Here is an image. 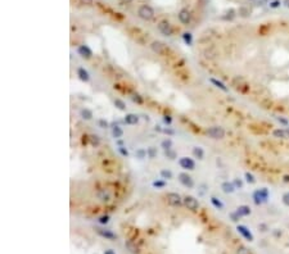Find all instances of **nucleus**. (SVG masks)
Returning a JSON list of instances; mask_svg holds the SVG:
<instances>
[{
  "label": "nucleus",
  "instance_id": "obj_1",
  "mask_svg": "<svg viewBox=\"0 0 289 254\" xmlns=\"http://www.w3.org/2000/svg\"><path fill=\"white\" fill-rule=\"evenodd\" d=\"M138 16L144 21H150L154 18V10L149 5H141L138 9Z\"/></svg>",
  "mask_w": 289,
  "mask_h": 254
},
{
  "label": "nucleus",
  "instance_id": "obj_2",
  "mask_svg": "<svg viewBox=\"0 0 289 254\" xmlns=\"http://www.w3.org/2000/svg\"><path fill=\"white\" fill-rule=\"evenodd\" d=\"M207 135L213 140H221L225 136V130L221 126H211L207 128Z\"/></svg>",
  "mask_w": 289,
  "mask_h": 254
},
{
  "label": "nucleus",
  "instance_id": "obj_3",
  "mask_svg": "<svg viewBox=\"0 0 289 254\" xmlns=\"http://www.w3.org/2000/svg\"><path fill=\"white\" fill-rule=\"evenodd\" d=\"M150 49H152V50L156 54H158V55H167V54L170 53L168 46L166 45L164 42L158 41V40H156V41L152 42V44H150Z\"/></svg>",
  "mask_w": 289,
  "mask_h": 254
},
{
  "label": "nucleus",
  "instance_id": "obj_4",
  "mask_svg": "<svg viewBox=\"0 0 289 254\" xmlns=\"http://www.w3.org/2000/svg\"><path fill=\"white\" fill-rule=\"evenodd\" d=\"M184 206H185V208L188 210H190V212H197L199 208V202L197 200L194 196L186 195V196H184Z\"/></svg>",
  "mask_w": 289,
  "mask_h": 254
},
{
  "label": "nucleus",
  "instance_id": "obj_5",
  "mask_svg": "<svg viewBox=\"0 0 289 254\" xmlns=\"http://www.w3.org/2000/svg\"><path fill=\"white\" fill-rule=\"evenodd\" d=\"M166 199L172 207H180L181 204H184V198H181V195L177 193H168L166 195Z\"/></svg>",
  "mask_w": 289,
  "mask_h": 254
},
{
  "label": "nucleus",
  "instance_id": "obj_6",
  "mask_svg": "<svg viewBox=\"0 0 289 254\" xmlns=\"http://www.w3.org/2000/svg\"><path fill=\"white\" fill-rule=\"evenodd\" d=\"M158 31L163 36H171L172 32H174V28H172L171 23L168 21H161L158 23Z\"/></svg>",
  "mask_w": 289,
  "mask_h": 254
},
{
  "label": "nucleus",
  "instance_id": "obj_7",
  "mask_svg": "<svg viewBox=\"0 0 289 254\" xmlns=\"http://www.w3.org/2000/svg\"><path fill=\"white\" fill-rule=\"evenodd\" d=\"M179 181L182 186H185L188 189H193L194 188V180L192 178V176H189L188 173L181 172L179 175Z\"/></svg>",
  "mask_w": 289,
  "mask_h": 254
},
{
  "label": "nucleus",
  "instance_id": "obj_8",
  "mask_svg": "<svg viewBox=\"0 0 289 254\" xmlns=\"http://www.w3.org/2000/svg\"><path fill=\"white\" fill-rule=\"evenodd\" d=\"M179 164H180L181 168H184V170L193 171L195 168V162L192 158H189V157H181L179 159Z\"/></svg>",
  "mask_w": 289,
  "mask_h": 254
},
{
  "label": "nucleus",
  "instance_id": "obj_9",
  "mask_svg": "<svg viewBox=\"0 0 289 254\" xmlns=\"http://www.w3.org/2000/svg\"><path fill=\"white\" fill-rule=\"evenodd\" d=\"M179 21L182 24H189L190 21H192V13L188 9H181L179 12Z\"/></svg>",
  "mask_w": 289,
  "mask_h": 254
},
{
  "label": "nucleus",
  "instance_id": "obj_10",
  "mask_svg": "<svg viewBox=\"0 0 289 254\" xmlns=\"http://www.w3.org/2000/svg\"><path fill=\"white\" fill-rule=\"evenodd\" d=\"M77 52H78V54L81 55L82 58H86V59L91 58V55H93V52H91V49H90L88 45H81V46H78Z\"/></svg>",
  "mask_w": 289,
  "mask_h": 254
},
{
  "label": "nucleus",
  "instance_id": "obj_11",
  "mask_svg": "<svg viewBox=\"0 0 289 254\" xmlns=\"http://www.w3.org/2000/svg\"><path fill=\"white\" fill-rule=\"evenodd\" d=\"M96 232L99 234L100 236L106 238L107 240H116V239H117V235L113 234L112 231H109V230H104V228H96Z\"/></svg>",
  "mask_w": 289,
  "mask_h": 254
},
{
  "label": "nucleus",
  "instance_id": "obj_12",
  "mask_svg": "<svg viewBox=\"0 0 289 254\" xmlns=\"http://www.w3.org/2000/svg\"><path fill=\"white\" fill-rule=\"evenodd\" d=\"M234 85H235V88H237L238 90H240V91H243V92H245V91L248 90L247 82H245L244 80L240 78V77H237V78L234 80Z\"/></svg>",
  "mask_w": 289,
  "mask_h": 254
},
{
  "label": "nucleus",
  "instance_id": "obj_13",
  "mask_svg": "<svg viewBox=\"0 0 289 254\" xmlns=\"http://www.w3.org/2000/svg\"><path fill=\"white\" fill-rule=\"evenodd\" d=\"M125 122H126V125H130V126L136 125L139 122V116L135 113H127L125 116Z\"/></svg>",
  "mask_w": 289,
  "mask_h": 254
},
{
  "label": "nucleus",
  "instance_id": "obj_14",
  "mask_svg": "<svg viewBox=\"0 0 289 254\" xmlns=\"http://www.w3.org/2000/svg\"><path fill=\"white\" fill-rule=\"evenodd\" d=\"M77 76H78V78L81 80V81H84V82H88L89 80H90V75H89V72L86 71L85 68H82V67L77 68Z\"/></svg>",
  "mask_w": 289,
  "mask_h": 254
},
{
  "label": "nucleus",
  "instance_id": "obj_15",
  "mask_svg": "<svg viewBox=\"0 0 289 254\" xmlns=\"http://www.w3.org/2000/svg\"><path fill=\"white\" fill-rule=\"evenodd\" d=\"M237 230H238L239 232H240V234H242L243 236H244L245 239H247V240L253 241V235H252V234L249 232V230H248L247 227H244V226H238V227H237Z\"/></svg>",
  "mask_w": 289,
  "mask_h": 254
},
{
  "label": "nucleus",
  "instance_id": "obj_16",
  "mask_svg": "<svg viewBox=\"0 0 289 254\" xmlns=\"http://www.w3.org/2000/svg\"><path fill=\"white\" fill-rule=\"evenodd\" d=\"M125 246H126V249L130 252L131 254H139L140 253V250H139V246L135 244V243H132V241H126L125 243Z\"/></svg>",
  "mask_w": 289,
  "mask_h": 254
},
{
  "label": "nucleus",
  "instance_id": "obj_17",
  "mask_svg": "<svg viewBox=\"0 0 289 254\" xmlns=\"http://www.w3.org/2000/svg\"><path fill=\"white\" fill-rule=\"evenodd\" d=\"M193 156L198 159H203L204 158V150L202 149L200 146H194L193 148Z\"/></svg>",
  "mask_w": 289,
  "mask_h": 254
},
{
  "label": "nucleus",
  "instance_id": "obj_18",
  "mask_svg": "<svg viewBox=\"0 0 289 254\" xmlns=\"http://www.w3.org/2000/svg\"><path fill=\"white\" fill-rule=\"evenodd\" d=\"M112 135L114 139H120L124 136V130H122L120 126H113L112 127Z\"/></svg>",
  "mask_w": 289,
  "mask_h": 254
},
{
  "label": "nucleus",
  "instance_id": "obj_19",
  "mask_svg": "<svg viewBox=\"0 0 289 254\" xmlns=\"http://www.w3.org/2000/svg\"><path fill=\"white\" fill-rule=\"evenodd\" d=\"M80 116H81L84 120H86V121H90L91 118H93V112H91L90 109L85 108V109H81V112H80Z\"/></svg>",
  "mask_w": 289,
  "mask_h": 254
},
{
  "label": "nucleus",
  "instance_id": "obj_20",
  "mask_svg": "<svg viewBox=\"0 0 289 254\" xmlns=\"http://www.w3.org/2000/svg\"><path fill=\"white\" fill-rule=\"evenodd\" d=\"M237 213L240 216V217H242V216H249V214H251V208L247 207V206H242V207L238 208Z\"/></svg>",
  "mask_w": 289,
  "mask_h": 254
},
{
  "label": "nucleus",
  "instance_id": "obj_21",
  "mask_svg": "<svg viewBox=\"0 0 289 254\" xmlns=\"http://www.w3.org/2000/svg\"><path fill=\"white\" fill-rule=\"evenodd\" d=\"M98 198L102 200V202H108L110 199V194L108 193L107 190H102L99 194H98Z\"/></svg>",
  "mask_w": 289,
  "mask_h": 254
},
{
  "label": "nucleus",
  "instance_id": "obj_22",
  "mask_svg": "<svg viewBox=\"0 0 289 254\" xmlns=\"http://www.w3.org/2000/svg\"><path fill=\"white\" fill-rule=\"evenodd\" d=\"M210 81H211V84H213L215 86H216V88H219V89H221V90H224V91H227V88H226V86H225L222 82H221V81H219V80H216V78H211Z\"/></svg>",
  "mask_w": 289,
  "mask_h": 254
},
{
  "label": "nucleus",
  "instance_id": "obj_23",
  "mask_svg": "<svg viewBox=\"0 0 289 254\" xmlns=\"http://www.w3.org/2000/svg\"><path fill=\"white\" fill-rule=\"evenodd\" d=\"M114 107L117 108L118 110H126V104L124 100H121V99H116L114 100Z\"/></svg>",
  "mask_w": 289,
  "mask_h": 254
},
{
  "label": "nucleus",
  "instance_id": "obj_24",
  "mask_svg": "<svg viewBox=\"0 0 289 254\" xmlns=\"http://www.w3.org/2000/svg\"><path fill=\"white\" fill-rule=\"evenodd\" d=\"M146 154H148V158L154 159V158L157 157V148H154V146H149L148 149H146Z\"/></svg>",
  "mask_w": 289,
  "mask_h": 254
},
{
  "label": "nucleus",
  "instance_id": "obj_25",
  "mask_svg": "<svg viewBox=\"0 0 289 254\" xmlns=\"http://www.w3.org/2000/svg\"><path fill=\"white\" fill-rule=\"evenodd\" d=\"M221 188H222V191H224V193H226V194L233 193V191H234V186H233L231 184H229V182H224Z\"/></svg>",
  "mask_w": 289,
  "mask_h": 254
},
{
  "label": "nucleus",
  "instance_id": "obj_26",
  "mask_svg": "<svg viewBox=\"0 0 289 254\" xmlns=\"http://www.w3.org/2000/svg\"><path fill=\"white\" fill-rule=\"evenodd\" d=\"M135 156H136V158H139V159H144V158H146V157H148V154H146V150H145V149H143V148H140V149H138V150H136V153H135Z\"/></svg>",
  "mask_w": 289,
  "mask_h": 254
},
{
  "label": "nucleus",
  "instance_id": "obj_27",
  "mask_svg": "<svg viewBox=\"0 0 289 254\" xmlns=\"http://www.w3.org/2000/svg\"><path fill=\"white\" fill-rule=\"evenodd\" d=\"M172 176H174V175H172V172L170 170H162L161 171V177L163 180H171Z\"/></svg>",
  "mask_w": 289,
  "mask_h": 254
},
{
  "label": "nucleus",
  "instance_id": "obj_28",
  "mask_svg": "<svg viewBox=\"0 0 289 254\" xmlns=\"http://www.w3.org/2000/svg\"><path fill=\"white\" fill-rule=\"evenodd\" d=\"M182 39H184V41H185L188 45H192V42H193V36H192V34H190V32H184V34H182Z\"/></svg>",
  "mask_w": 289,
  "mask_h": 254
},
{
  "label": "nucleus",
  "instance_id": "obj_29",
  "mask_svg": "<svg viewBox=\"0 0 289 254\" xmlns=\"http://www.w3.org/2000/svg\"><path fill=\"white\" fill-rule=\"evenodd\" d=\"M288 135H289L288 131H284V130H275V131H274L275 138H287Z\"/></svg>",
  "mask_w": 289,
  "mask_h": 254
},
{
  "label": "nucleus",
  "instance_id": "obj_30",
  "mask_svg": "<svg viewBox=\"0 0 289 254\" xmlns=\"http://www.w3.org/2000/svg\"><path fill=\"white\" fill-rule=\"evenodd\" d=\"M161 146L163 148L164 150H170V149H171V146H172V141H171L170 139H166V140H163V141H162Z\"/></svg>",
  "mask_w": 289,
  "mask_h": 254
},
{
  "label": "nucleus",
  "instance_id": "obj_31",
  "mask_svg": "<svg viewBox=\"0 0 289 254\" xmlns=\"http://www.w3.org/2000/svg\"><path fill=\"white\" fill-rule=\"evenodd\" d=\"M211 202H212V204H213V206L215 207H216V208H219V209H222V203H221L219 199H217V198H215V196H212L211 198Z\"/></svg>",
  "mask_w": 289,
  "mask_h": 254
},
{
  "label": "nucleus",
  "instance_id": "obj_32",
  "mask_svg": "<svg viewBox=\"0 0 289 254\" xmlns=\"http://www.w3.org/2000/svg\"><path fill=\"white\" fill-rule=\"evenodd\" d=\"M237 254H252L251 250L248 249V248H245V246H239L238 249H237Z\"/></svg>",
  "mask_w": 289,
  "mask_h": 254
},
{
  "label": "nucleus",
  "instance_id": "obj_33",
  "mask_svg": "<svg viewBox=\"0 0 289 254\" xmlns=\"http://www.w3.org/2000/svg\"><path fill=\"white\" fill-rule=\"evenodd\" d=\"M166 152V157H167V158H170V159H175L176 158V153L174 152V150H164Z\"/></svg>",
  "mask_w": 289,
  "mask_h": 254
},
{
  "label": "nucleus",
  "instance_id": "obj_34",
  "mask_svg": "<svg viewBox=\"0 0 289 254\" xmlns=\"http://www.w3.org/2000/svg\"><path fill=\"white\" fill-rule=\"evenodd\" d=\"M98 125H99L100 128H107V127H109V123H108L106 120H99V121H98Z\"/></svg>",
  "mask_w": 289,
  "mask_h": 254
},
{
  "label": "nucleus",
  "instance_id": "obj_35",
  "mask_svg": "<svg viewBox=\"0 0 289 254\" xmlns=\"http://www.w3.org/2000/svg\"><path fill=\"white\" fill-rule=\"evenodd\" d=\"M164 185H166L164 181H154V182H153V186L157 188V189H162V188H164Z\"/></svg>",
  "mask_w": 289,
  "mask_h": 254
},
{
  "label": "nucleus",
  "instance_id": "obj_36",
  "mask_svg": "<svg viewBox=\"0 0 289 254\" xmlns=\"http://www.w3.org/2000/svg\"><path fill=\"white\" fill-rule=\"evenodd\" d=\"M108 222H109V217H108V216H102V217H99V224L106 225V224H108Z\"/></svg>",
  "mask_w": 289,
  "mask_h": 254
},
{
  "label": "nucleus",
  "instance_id": "obj_37",
  "mask_svg": "<svg viewBox=\"0 0 289 254\" xmlns=\"http://www.w3.org/2000/svg\"><path fill=\"white\" fill-rule=\"evenodd\" d=\"M118 150H120V153H121L124 157H127V156H128V152H127V149H126L125 146H120Z\"/></svg>",
  "mask_w": 289,
  "mask_h": 254
},
{
  "label": "nucleus",
  "instance_id": "obj_38",
  "mask_svg": "<svg viewBox=\"0 0 289 254\" xmlns=\"http://www.w3.org/2000/svg\"><path fill=\"white\" fill-rule=\"evenodd\" d=\"M91 142H93V144H95V145H99V139H98L96 135L91 136Z\"/></svg>",
  "mask_w": 289,
  "mask_h": 254
},
{
  "label": "nucleus",
  "instance_id": "obj_39",
  "mask_svg": "<svg viewBox=\"0 0 289 254\" xmlns=\"http://www.w3.org/2000/svg\"><path fill=\"white\" fill-rule=\"evenodd\" d=\"M132 100H134V102H138L139 104L143 103V99H141L139 95H134V96H132Z\"/></svg>",
  "mask_w": 289,
  "mask_h": 254
},
{
  "label": "nucleus",
  "instance_id": "obj_40",
  "mask_svg": "<svg viewBox=\"0 0 289 254\" xmlns=\"http://www.w3.org/2000/svg\"><path fill=\"white\" fill-rule=\"evenodd\" d=\"M80 3L84 5H93V0H80Z\"/></svg>",
  "mask_w": 289,
  "mask_h": 254
},
{
  "label": "nucleus",
  "instance_id": "obj_41",
  "mask_svg": "<svg viewBox=\"0 0 289 254\" xmlns=\"http://www.w3.org/2000/svg\"><path fill=\"white\" fill-rule=\"evenodd\" d=\"M163 121H164L166 123H167V125H171V122H172V118H171L170 116H164V117H163Z\"/></svg>",
  "mask_w": 289,
  "mask_h": 254
},
{
  "label": "nucleus",
  "instance_id": "obj_42",
  "mask_svg": "<svg viewBox=\"0 0 289 254\" xmlns=\"http://www.w3.org/2000/svg\"><path fill=\"white\" fill-rule=\"evenodd\" d=\"M283 202H284V204H287V206H289V194H285L283 196Z\"/></svg>",
  "mask_w": 289,
  "mask_h": 254
},
{
  "label": "nucleus",
  "instance_id": "obj_43",
  "mask_svg": "<svg viewBox=\"0 0 289 254\" xmlns=\"http://www.w3.org/2000/svg\"><path fill=\"white\" fill-rule=\"evenodd\" d=\"M245 177H247V181H248V182H255V178H253V176H252V175H249V173H247V175H245Z\"/></svg>",
  "mask_w": 289,
  "mask_h": 254
},
{
  "label": "nucleus",
  "instance_id": "obj_44",
  "mask_svg": "<svg viewBox=\"0 0 289 254\" xmlns=\"http://www.w3.org/2000/svg\"><path fill=\"white\" fill-rule=\"evenodd\" d=\"M104 254H116V253L113 252V249H108V250L104 252Z\"/></svg>",
  "mask_w": 289,
  "mask_h": 254
},
{
  "label": "nucleus",
  "instance_id": "obj_45",
  "mask_svg": "<svg viewBox=\"0 0 289 254\" xmlns=\"http://www.w3.org/2000/svg\"><path fill=\"white\" fill-rule=\"evenodd\" d=\"M120 2H121L122 4H128V3H131L132 0H120Z\"/></svg>",
  "mask_w": 289,
  "mask_h": 254
},
{
  "label": "nucleus",
  "instance_id": "obj_46",
  "mask_svg": "<svg viewBox=\"0 0 289 254\" xmlns=\"http://www.w3.org/2000/svg\"><path fill=\"white\" fill-rule=\"evenodd\" d=\"M258 228H261V231H266V226L265 225H260V226H258Z\"/></svg>",
  "mask_w": 289,
  "mask_h": 254
},
{
  "label": "nucleus",
  "instance_id": "obj_47",
  "mask_svg": "<svg viewBox=\"0 0 289 254\" xmlns=\"http://www.w3.org/2000/svg\"><path fill=\"white\" fill-rule=\"evenodd\" d=\"M271 7H273V8H276V7H279V2H274V3L271 4Z\"/></svg>",
  "mask_w": 289,
  "mask_h": 254
}]
</instances>
